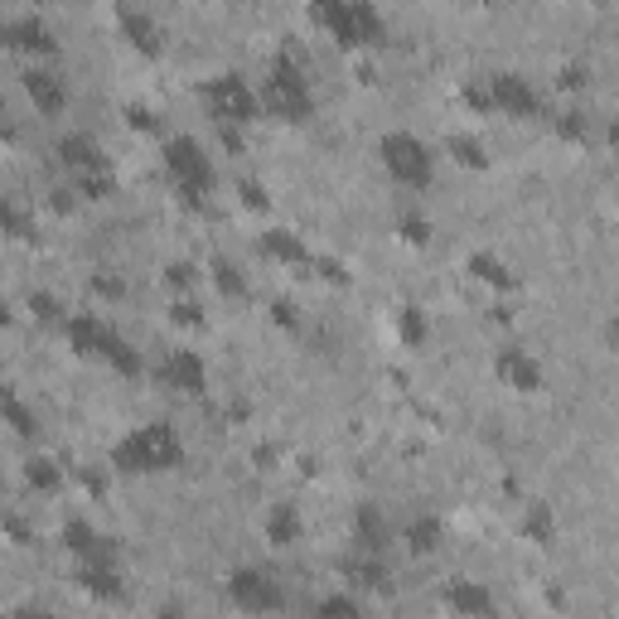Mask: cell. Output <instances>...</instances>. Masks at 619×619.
<instances>
[{"label": "cell", "instance_id": "6da1fadb", "mask_svg": "<svg viewBox=\"0 0 619 619\" xmlns=\"http://www.w3.org/2000/svg\"><path fill=\"white\" fill-rule=\"evenodd\" d=\"M179 465H184V441L165 421H145L111 445V469L121 475H170Z\"/></svg>", "mask_w": 619, "mask_h": 619}, {"label": "cell", "instance_id": "7a4b0ae2", "mask_svg": "<svg viewBox=\"0 0 619 619\" xmlns=\"http://www.w3.org/2000/svg\"><path fill=\"white\" fill-rule=\"evenodd\" d=\"M310 25L324 29L340 49H373L382 39V15L373 0H310Z\"/></svg>", "mask_w": 619, "mask_h": 619}, {"label": "cell", "instance_id": "3957f363", "mask_svg": "<svg viewBox=\"0 0 619 619\" xmlns=\"http://www.w3.org/2000/svg\"><path fill=\"white\" fill-rule=\"evenodd\" d=\"M262 111L276 121H306L314 111V97H310V73L306 63H300L296 49L276 53L272 69H266V83H262Z\"/></svg>", "mask_w": 619, "mask_h": 619}, {"label": "cell", "instance_id": "277c9868", "mask_svg": "<svg viewBox=\"0 0 619 619\" xmlns=\"http://www.w3.org/2000/svg\"><path fill=\"white\" fill-rule=\"evenodd\" d=\"M59 165L73 175V189L83 199H107L111 194V165H107L103 145H97L93 136L69 131V136L59 141Z\"/></svg>", "mask_w": 619, "mask_h": 619}, {"label": "cell", "instance_id": "5b68a950", "mask_svg": "<svg viewBox=\"0 0 619 619\" xmlns=\"http://www.w3.org/2000/svg\"><path fill=\"white\" fill-rule=\"evenodd\" d=\"M378 155H382L388 179H397L402 189H426L431 184V175H436V155L426 151V141L412 136V131H392V136H382Z\"/></svg>", "mask_w": 619, "mask_h": 619}, {"label": "cell", "instance_id": "8992f818", "mask_svg": "<svg viewBox=\"0 0 619 619\" xmlns=\"http://www.w3.org/2000/svg\"><path fill=\"white\" fill-rule=\"evenodd\" d=\"M165 175H170V184L184 199H204V194H213V184H218L213 160L204 155V145H199L194 136H170L165 141Z\"/></svg>", "mask_w": 619, "mask_h": 619}, {"label": "cell", "instance_id": "52a82bcc", "mask_svg": "<svg viewBox=\"0 0 619 619\" xmlns=\"http://www.w3.org/2000/svg\"><path fill=\"white\" fill-rule=\"evenodd\" d=\"M204 107L218 127H247V121H257V111H262V93L238 73H218L204 87Z\"/></svg>", "mask_w": 619, "mask_h": 619}, {"label": "cell", "instance_id": "ba28073f", "mask_svg": "<svg viewBox=\"0 0 619 619\" xmlns=\"http://www.w3.org/2000/svg\"><path fill=\"white\" fill-rule=\"evenodd\" d=\"M228 600H233V610H247V615H272L281 610V585L266 576L262 567H238V571H228Z\"/></svg>", "mask_w": 619, "mask_h": 619}, {"label": "cell", "instance_id": "9c48e42d", "mask_svg": "<svg viewBox=\"0 0 619 619\" xmlns=\"http://www.w3.org/2000/svg\"><path fill=\"white\" fill-rule=\"evenodd\" d=\"M484 87H489V111H503V117H513V121L537 117V107H543L537 87L527 83L523 73H489Z\"/></svg>", "mask_w": 619, "mask_h": 619}, {"label": "cell", "instance_id": "30bf717a", "mask_svg": "<svg viewBox=\"0 0 619 619\" xmlns=\"http://www.w3.org/2000/svg\"><path fill=\"white\" fill-rule=\"evenodd\" d=\"M155 378H160V388L194 397V392L209 388V364L194 354V348H170V354L155 364Z\"/></svg>", "mask_w": 619, "mask_h": 619}, {"label": "cell", "instance_id": "8fae6325", "mask_svg": "<svg viewBox=\"0 0 619 619\" xmlns=\"http://www.w3.org/2000/svg\"><path fill=\"white\" fill-rule=\"evenodd\" d=\"M69 344L78 358H103L111 354V344H117V330L103 320V314H78V320H69Z\"/></svg>", "mask_w": 619, "mask_h": 619}, {"label": "cell", "instance_id": "7c38bea8", "mask_svg": "<svg viewBox=\"0 0 619 619\" xmlns=\"http://www.w3.org/2000/svg\"><path fill=\"white\" fill-rule=\"evenodd\" d=\"M5 49L29 53V59H53L59 44H53V29L44 25L39 15H25V20H10L5 25Z\"/></svg>", "mask_w": 619, "mask_h": 619}, {"label": "cell", "instance_id": "4fadbf2b", "mask_svg": "<svg viewBox=\"0 0 619 619\" xmlns=\"http://www.w3.org/2000/svg\"><path fill=\"white\" fill-rule=\"evenodd\" d=\"M25 97L35 103L39 117H59V111L69 107V83H63L53 69H39L35 63V69L25 73Z\"/></svg>", "mask_w": 619, "mask_h": 619}, {"label": "cell", "instance_id": "5bb4252c", "mask_svg": "<svg viewBox=\"0 0 619 619\" xmlns=\"http://www.w3.org/2000/svg\"><path fill=\"white\" fill-rule=\"evenodd\" d=\"M499 378H503V388H513V392H543V364H537L533 354H523V348H503L499 354Z\"/></svg>", "mask_w": 619, "mask_h": 619}, {"label": "cell", "instance_id": "9a60e30c", "mask_svg": "<svg viewBox=\"0 0 619 619\" xmlns=\"http://www.w3.org/2000/svg\"><path fill=\"white\" fill-rule=\"evenodd\" d=\"M63 547H69L78 561H117V547H111V537H103L97 527H87L83 517H73V523L63 527Z\"/></svg>", "mask_w": 619, "mask_h": 619}, {"label": "cell", "instance_id": "2e32d148", "mask_svg": "<svg viewBox=\"0 0 619 619\" xmlns=\"http://www.w3.org/2000/svg\"><path fill=\"white\" fill-rule=\"evenodd\" d=\"M121 35H127L131 49L145 53V59H155V53L165 49L160 25H155V15H145V10H127V15H121Z\"/></svg>", "mask_w": 619, "mask_h": 619}, {"label": "cell", "instance_id": "e0dca14e", "mask_svg": "<svg viewBox=\"0 0 619 619\" xmlns=\"http://www.w3.org/2000/svg\"><path fill=\"white\" fill-rule=\"evenodd\" d=\"M78 581H83V591L97 595V600H117L121 595L117 561H78Z\"/></svg>", "mask_w": 619, "mask_h": 619}, {"label": "cell", "instance_id": "ac0fdd59", "mask_svg": "<svg viewBox=\"0 0 619 619\" xmlns=\"http://www.w3.org/2000/svg\"><path fill=\"white\" fill-rule=\"evenodd\" d=\"M266 543H272V547L300 543V509H296V503H276V509L266 513Z\"/></svg>", "mask_w": 619, "mask_h": 619}, {"label": "cell", "instance_id": "d6986e66", "mask_svg": "<svg viewBox=\"0 0 619 619\" xmlns=\"http://www.w3.org/2000/svg\"><path fill=\"white\" fill-rule=\"evenodd\" d=\"M262 252H266V257H276V262H296V266H306V262H310V247L300 242L290 228L262 233Z\"/></svg>", "mask_w": 619, "mask_h": 619}, {"label": "cell", "instance_id": "ffe728a7", "mask_svg": "<svg viewBox=\"0 0 619 619\" xmlns=\"http://www.w3.org/2000/svg\"><path fill=\"white\" fill-rule=\"evenodd\" d=\"M445 605L450 610H465V615H489L493 610V600H489V591H479V585H469V581H455L445 591Z\"/></svg>", "mask_w": 619, "mask_h": 619}, {"label": "cell", "instance_id": "44dd1931", "mask_svg": "<svg viewBox=\"0 0 619 619\" xmlns=\"http://www.w3.org/2000/svg\"><path fill=\"white\" fill-rule=\"evenodd\" d=\"M469 272H475L484 286H493V290H509L513 286L509 262H503V257H493V252H475V257H469Z\"/></svg>", "mask_w": 619, "mask_h": 619}, {"label": "cell", "instance_id": "7402d4cb", "mask_svg": "<svg viewBox=\"0 0 619 619\" xmlns=\"http://www.w3.org/2000/svg\"><path fill=\"white\" fill-rule=\"evenodd\" d=\"M358 551H382V543H388V527H382L378 509H358Z\"/></svg>", "mask_w": 619, "mask_h": 619}, {"label": "cell", "instance_id": "603a6c76", "mask_svg": "<svg viewBox=\"0 0 619 619\" xmlns=\"http://www.w3.org/2000/svg\"><path fill=\"white\" fill-rule=\"evenodd\" d=\"M450 155L460 165H469V170H489V155H484V145L475 136H450Z\"/></svg>", "mask_w": 619, "mask_h": 619}, {"label": "cell", "instance_id": "cb8c5ba5", "mask_svg": "<svg viewBox=\"0 0 619 619\" xmlns=\"http://www.w3.org/2000/svg\"><path fill=\"white\" fill-rule=\"evenodd\" d=\"M107 364H111V368H117V373H121V378H141V368H145V364H141V354H136V348H131L127 340H121V334H117V344H111V354H107Z\"/></svg>", "mask_w": 619, "mask_h": 619}, {"label": "cell", "instance_id": "d4e9b609", "mask_svg": "<svg viewBox=\"0 0 619 619\" xmlns=\"http://www.w3.org/2000/svg\"><path fill=\"white\" fill-rule=\"evenodd\" d=\"M397 334H402V344H407V348L426 344V320H421V310H416V306H402V310H397Z\"/></svg>", "mask_w": 619, "mask_h": 619}, {"label": "cell", "instance_id": "484cf974", "mask_svg": "<svg viewBox=\"0 0 619 619\" xmlns=\"http://www.w3.org/2000/svg\"><path fill=\"white\" fill-rule=\"evenodd\" d=\"M436 543H441V523H436V517H416V523L407 527V547L412 551H431Z\"/></svg>", "mask_w": 619, "mask_h": 619}, {"label": "cell", "instance_id": "4316f807", "mask_svg": "<svg viewBox=\"0 0 619 619\" xmlns=\"http://www.w3.org/2000/svg\"><path fill=\"white\" fill-rule=\"evenodd\" d=\"M25 479L35 484V489H59V469H53V460H29Z\"/></svg>", "mask_w": 619, "mask_h": 619}, {"label": "cell", "instance_id": "83f0119b", "mask_svg": "<svg viewBox=\"0 0 619 619\" xmlns=\"http://www.w3.org/2000/svg\"><path fill=\"white\" fill-rule=\"evenodd\" d=\"M364 605L354 600V595H324L320 605H314V615H358Z\"/></svg>", "mask_w": 619, "mask_h": 619}, {"label": "cell", "instance_id": "f1b7e54d", "mask_svg": "<svg viewBox=\"0 0 619 619\" xmlns=\"http://www.w3.org/2000/svg\"><path fill=\"white\" fill-rule=\"evenodd\" d=\"M5 412H10V426H15V436H35V416L25 412V402H20V397H5Z\"/></svg>", "mask_w": 619, "mask_h": 619}, {"label": "cell", "instance_id": "f546056e", "mask_svg": "<svg viewBox=\"0 0 619 619\" xmlns=\"http://www.w3.org/2000/svg\"><path fill=\"white\" fill-rule=\"evenodd\" d=\"M527 533L547 543V537H551V513H547V509H533V513H527Z\"/></svg>", "mask_w": 619, "mask_h": 619}, {"label": "cell", "instance_id": "4dcf8cb0", "mask_svg": "<svg viewBox=\"0 0 619 619\" xmlns=\"http://www.w3.org/2000/svg\"><path fill=\"white\" fill-rule=\"evenodd\" d=\"M5 228H10V238H29V228H25V213H20L15 204H5Z\"/></svg>", "mask_w": 619, "mask_h": 619}, {"label": "cell", "instance_id": "1f68e13d", "mask_svg": "<svg viewBox=\"0 0 619 619\" xmlns=\"http://www.w3.org/2000/svg\"><path fill=\"white\" fill-rule=\"evenodd\" d=\"M402 233H407V242H426V238H431V223L407 218V223H402Z\"/></svg>", "mask_w": 619, "mask_h": 619}, {"label": "cell", "instance_id": "d6a6232c", "mask_svg": "<svg viewBox=\"0 0 619 619\" xmlns=\"http://www.w3.org/2000/svg\"><path fill=\"white\" fill-rule=\"evenodd\" d=\"M189 281H194V266L175 262V266H170V286H189Z\"/></svg>", "mask_w": 619, "mask_h": 619}, {"label": "cell", "instance_id": "836d02e7", "mask_svg": "<svg viewBox=\"0 0 619 619\" xmlns=\"http://www.w3.org/2000/svg\"><path fill=\"white\" fill-rule=\"evenodd\" d=\"M218 286H223V290H233V296H238V290H242V281H238V276L228 272V266L218 262Z\"/></svg>", "mask_w": 619, "mask_h": 619}, {"label": "cell", "instance_id": "e575fe53", "mask_svg": "<svg viewBox=\"0 0 619 619\" xmlns=\"http://www.w3.org/2000/svg\"><path fill=\"white\" fill-rule=\"evenodd\" d=\"M561 136H571V141H576V136H585V121L567 117V121H561Z\"/></svg>", "mask_w": 619, "mask_h": 619}, {"label": "cell", "instance_id": "d590c367", "mask_svg": "<svg viewBox=\"0 0 619 619\" xmlns=\"http://www.w3.org/2000/svg\"><path fill=\"white\" fill-rule=\"evenodd\" d=\"M175 320L179 324H199V310L194 306H175Z\"/></svg>", "mask_w": 619, "mask_h": 619}, {"label": "cell", "instance_id": "8d00e7d4", "mask_svg": "<svg viewBox=\"0 0 619 619\" xmlns=\"http://www.w3.org/2000/svg\"><path fill=\"white\" fill-rule=\"evenodd\" d=\"M276 320L286 324V330H296V314H290V300H281V306H276Z\"/></svg>", "mask_w": 619, "mask_h": 619}, {"label": "cell", "instance_id": "74e56055", "mask_svg": "<svg viewBox=\"0 0 619 619\" xmlns=\"http://www.w3.org/2000/svg\"><path fill=\"white\" fill-rule=\"evenodd\" d=\"M610 344H615V354H619V314L610 320Z\"/></svg>", "mask_w": 619, "mask_h": 619}, {"label": "cell", "instance_id": "f35d334b", "mask_svg": "<svg viewBox=\"0 0 619 619\" xmlns=\"http://www.w3.org/2000/svg\"><path fill=\"white\" fill-rule=\"evenodd\" d=\"M610 145H615V155H619V117H615V127H610Z\"/></svg>", "mask_w": 619, "mask_h": 619}, {"label": "cell", "instance_id": "ab89813d", "mask_svg": "<svg viewBox=\"0 0 619 619\" xmlns=\"http://www.w3.org/2000/svg\"><path fill=\"white\" fill-rule=\"evenodd\" d=\"M39 5H49V0H39Z\"/></svg>", "mask_w": 619, "mask_h": 619}]
</instances>
